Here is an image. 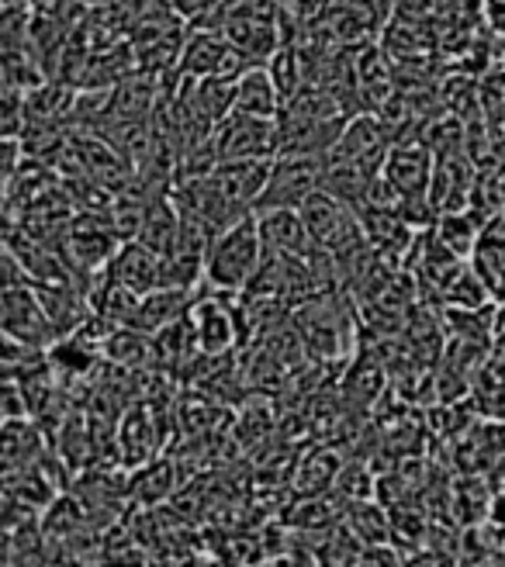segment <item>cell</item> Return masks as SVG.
<instances>
[{"label":"cell","instance_id":"5b68a950","mask_svg":"<svg viewBox=\"0 0 505 567\" xmlns=\"http://www.w3.org/2000/svg\"><path fill=\"white\" fill-rule=\"evenodd\" d=\"M218 159H274L277 156V118L233 115L215 128Z\"/></svg>","mask_w":505,"mask_h":567},{"label":"cell","instance_id":"52a82bcc","mask_svg":"<svg viewBox=\"0 0 505 567\" xmlns=\"http://www.w3.org/2000/svg\"><path fill=\"white\" fill-rule=\"evenodd\" d=\"M107 277H115L125 288H132L135 295H150L153 288L163 284V257L156 249H150L146 243L138 239H125L111 264L104 267Z\"/></svg>","mask_w":505,"mask_h":567},{"label":"cell","instance_id":"5bb4252c","mask_svg":"<svg viewBox=\"0 0 505 567\" xmlns=\"http://www.w3.org/2000/svg\"><path fill=\"white\" fill-rule=\"evenodd\" d=\"M485 218L478 215V212H471V208H464V212H446V215H440L436 221H433V229H436V236L451 246L457 257H474V249H478V243H482V236H485Z\"/></svg>","mask_w":505,"mask_h":567},{"label":"cell","instance_id":"ba28073f","mask_svg":"<svg viewBox=\"0 0 505 567\" xmlns=\"http://www.w3.org/2000/svg\"><path fill=\"white\" fill-rule=\"evenodd\" d=\"M198 291L202 288H171V284H159V288H153L150 295L138 298L132 326L150 332V336H156L159 329H166L171 322L187 316L194 298H198Z\"/></svg>","mask_w":505,"mask_h":567},{"label":"cell","instance_id":"ac0fdd59","mask_svg":"<svg viewBox=\"0 0 505 567\" xmlns=\"http://www.w3.org/2000/svg\"><path fill=\"white\" fill-rule=\"evenodd\" d=\"M492 505H495L492 488L485 485L482 477L467 474V477L461 481V485L454 488V502H451V508H454L457 519H461L464 526H478V523H485V519L492 516Z\"/></svg>","mask_w":505,"mask_h":567},{"label":"cell","instance_id":"6da1fadb","mask_svg":"<svg viewBox=\"0 0 505 567\" xmlns=\"http://www.w3.org/2000/svg\"><path fill=\"white\" fill-rule=\"evenodd\" d=\"M260 260H264V239H260L257 212H252L212 239L208 264H205V288L243 295L252 274L260 270Z\"/></svg>","mask_w":505,"mask_h":567},{"label":"cell","instance_id":"7402d4cb","mask_svg":"<svg viewBox=\"0 0 505 567\" xmlns=\"http://www.w3.org/2000/svg\"><path fill=\"white\" fill-rule=\"evenodd\" d=\"M166 4H174V0H166Z\"/></svg>","mask_w":505,"mask_h":567},{"label":"cell","instance_id":"7a4b0ae2","mask_svg":"<svg viewBox=\"0 0 505 567\" xmlns=\"http://www.w3.org/2000/svg\"><path fill=\"white\" fill-rule=\"evenodd\" d=\"M326 153H277L257 212L267 208H301L305 197L322 190Z\"/></svg>","mask_w":505,"mask_h":567},{"label":"cell","instance_id":"9c48e42d","mask_svg":"<svg viewBox=\"0 0 505 567\" xmlns=\"http://www.w3.org/2000/svg\"><path fill=\"white\" fill-rule=\"evenodd\" d=\"M52 440L45 433V425L32 415L24 419H4V474L8 471H24L35 467L45 453H49Z\"/></svg>","mask_w":505,"mask_h":567},{"label":"cell","instance_id":"44dd1931","mask_svg":"<svg viewBox=\"0 0 505 567\" xmlns=\"http://www.w3.org/2000/svg\"><path fill=\"white\" fill-rule=\"evenodd\" d=\"M482 18L488 32L505 42V0H482Z\"/></svg>","mask_w":505,"mask_h":567},{"label":"cell","instance_id":"d6986e66","mask_svg":"<svg viewBox=\"0 0 505 567\" xmlns=\"http://www.w3.org/2000/svg\"><path fill=\"white\" fill-rule=\"evenodd\" d=\"M288 523L298 529H322L336 523V508H329L326 495H305V502H298L288 513Z\"/></svg>","mask_w":505,"mask_h":567},{"label":"cell","instance_id":"277c9868","mask_svg":"<svg viewBox=\"0 0 505 567\" xmlns=\"http://www.w3.org/2000/svg\"><path fill=\"white\" fill-rule=\"evenodd\" d=\"M166 446V425L163 412L153 402L128 405L125 415L118 419V461L135 471L150 461H156Z\"/></svg>","mask_w":505,"mask_h":567},{"label":"cell","instance_id":"e0dca14e","mask_svg":"<svg viewBox=\"0 0 505 567\" xmlns=\"http://www.w3.org/2000/svg\"><path fill=\"white\" fill-rule=\"evenodd\" d=\"M340 471H343V464L336 461L329 450L308 453L301 467L295 471V488H298V495H326V492H332Z\"/></svg>","mask_w":505,"mask_h":567},{"label":"cell","instance_id":"2e32d148","mask_svg":"<svg viewBox=\"0 0 505 567\" xmlns=\"http://www.w3.org/2000/svg\"><path fill=\"white\" fill-rule=\"evenodd\" d=\"M343 526L357 536V540L368 547V544H384V540H391V519L384 516V508L381 505H374V502H368V498H357V502H350V508H347V516H343Z\"/></svg>","mask_w":505,"mask_h":567},{"label":"cell","instance_id":"30bf717a","mask_svg":"<svg viewBox=\"0 0 505 567\" xmlns=\"http://www.w3.org/2000/svg\"><path fill=\"white\" fill-rule=\"evenodd\" d=\"M257 225H260V239L264 249L270 252H285V257H305L312 249V236L305 229V218L298 208H267L257 212Z\"/></svg>","mask_w":505,"mask_h":567},{"label":"cell","instance_id":"8fae6325","mask_svg":"<svg viewBox=\"0 0 505 567\" xmlns=\"http://www.w3.org/2000/svg\"><path fill=\"white\" fill-rule=\"evenodd\" d=\"M280 107H285V97H280L267 66H252L236 80V111H243V115L277 118Z\"/></svg>","mask_w":505,"mask_h":567},{"label":"cell","instance_id":"9a60e30c","mask_svg":"<svg viewBox=\"0 0 505 567\" xmlns=\"http://www.w3.org/2000/svg\"><path fill=\"white\" fill-rule=\"evenodd\" d=\"M174 488H177V464L166 457H156L132 471V498L143 505H159L163 498H171Z\"/></svg>","mask_w":505,"mask_h":567},{"label":"cell","instance_id":"4fadbf2b","mask_svg":"<svg viewBox=\"0 0 505 567\" xmlns=\"http://www.w3.org/2000/svg\"><path fill=\"white\" fill-rule=\"evenodd\" d=\"M482 94V122L488 128V138L498 156H505V66L495 63L478 76Z\"/></svg>","mask_w":505,"mask_h":567},{"label":"cell","instance_id":"8992f818","mask_svg":"<svg viewBox=\"0 0 505 567\" xmlns=\"http://www.w3.org/2000/svg\"><path fill=\"white\" fill-rule=\"evenodd\" d=\"M474 174H478V159H474L467 150L436 156L433 184H430V205H433L436 218L446 215V212H464V208H471Z\"/></svg>","mask_w":505,"mask_h":567},{"label":"cell","instance_id":"ffe728a7","mask_svg":"<svg viewBox=\"0 0 505 567\" xmlns=\"http://www.w3.org/2000/svg\"><path fill=\"white\" fill-rule=\"evenodd\" d=\"M0 412H4V419L32 415V412H28V399H24V388H21L18 378H4V405H0Z\"/></svg>","mask_w":505,"mask_h":567},{"label":"cell","instance_id":"7c38bea8","mask_svg":"<svg viewBox=\"0 0 505 567\" xmlns=\"http://www.w3.org/2000/svg\"><path fill=\"white\" fill-rule=\"evenodd\" d=\"M471 212H478L485 221L498 218L505 212V156H488L478 163L471 190Z\"/></svg>","mask_w":505,"mask_h":567},{"label":"cell","instance_id":"3957f363","mask_svg":"<svg viewBox=\"0 0 505 567\" xmlns=\"http://www.w3.org/2000/svg\"><path fill=\"white\" fill-rule=\"evenodd\" d=\"M0 326H4V336L18 339V343L28 347H52L60 332H55L49 311L35 291V284H18V288H4L0 295Z\"/></svg>","mask_w":505,"mask_h":567}]
</instances>
